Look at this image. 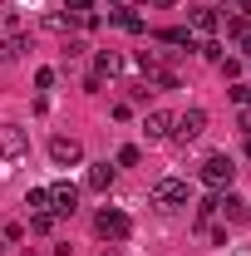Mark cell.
Wrapping results in <instances>:
<instances>
[{
    "label": "cell",
    "mask_w": 251,
    "mask_h": 256,
    "mask_svg": "<svg viewBox=\"0 0 251 256\" xmlns=\"http://www.w3.org/2000/svg\"><path fill=\"white\" fill-rule=\"evenodd\" d=\"M148 202H153L158 212H172V207H188L192 192H188V182H182V178H162V182H153Z\"/></svg>",
    "instance_id": "6da1fadb"
},
{
    "label": "cell",
    "mask_w": 251,
    "mask_h": 256,
    "mask_svg": "<svg viewBox=\"0 0 251 256\" xmlns=\"http://www.w3.org/2000/svg\"><path fill=\"white\" fill-rule=\"evenodd\" d=\"M25 158H30V133L5 124L0 128V162H25Z\"/></svg>",
    "instance_id": "7a4b0ae2"
},
{
    "label": "cell",
    "mask_w": 251,
    "mask_h": 256,
    "mask_svg": "<svg viewBox=\"0 0 251 256\" xmlns=\"http://www.w3.org/2000/svg\"><path fill=\"white\" fill-rule=\"evenodd\" d=\"M232 178H236V162L226 158V153H212V158H202V182L207 188H232Z\"/></svg>",
    "instance_id": "3957f363"
},
{
    "label": "cell",
    "mask_w": 251,
    "mask_h": 256,
    "mask_svg": "<svg viewBox=\"0 0 251 256\" xmlns=\"http://www.w3.org/2000/svg\"><path fill=\"white\" fill-rule=\"evenodd\" d=\"M94 226H98V236H104V242H124L128 232H133V226H128V217L118 212V207H104V212L94 217Z\"/></svg>",
    "instance_id": "277c9868"
},
{
    "label": "cell",
    "mask_w": 251,
    "mask_h": 256,
    "mask_svg": "<svg viewBox=\"0 0 251 256\" xmlns=\"http://www.w3.org/2000/svg\"><path fill=\"white\" fill-rule=\"evenodd\" d=\"M202 128H207V108H188V114L172 118V138L178 143H192V138H202Z\"/></svg>",
    "instance_id": "5b68a950"
},
{
    "label": "cell",
    "mask_w": 251,
    "mask_h": 256,
    "mask_svg": "<svg viewBox=\"0 0 251 256\" xmlns=\"http://www.w3.org/2000/svg\"><path fill=\"white\" fill-rule=\"evenodd\" d=\"M50 158L60 162V168H74V162H84V143L79 138H50Z\"/></svg>",
    "instance_id": "8992f818"
},
{
    "label": "cell",
    "mask_w": 251,
    "mask_h": 256,
    "mask_svg": "<svg viewBox=\"0 0 251 256\" xmlns=\"http://www.w3.org/2000/svg\"><path fill=\"white\" fill-rule=\"evenodd\" d=\"M74 207H79V188L74 182H54L50 188V212L54 217H74Z\"/></svg>",
    "instance_id": "52a82bcc"
},
{
    "label": "cell",
    "mask_w": 251,
    "mask_h": 256,
    "mask_svg": "<svg viewBox=\"0 0 251 256\" xmlns=\"http://www.w3.org/2000/svg\"><path fill=\"white\" fill-rule=\"evenodd\" d=\"M217 212L226 217V222H251V202H242L236 192H226V197H217Z\"/></svg>",
    "instance_id": "ba28073f"
},
{
    "label": "cell",
    "mask_w": 251,
    "mask_h": 256,
    "mask_svg": "<svg viewBox=\"0 0 251 256\" xmlns=\"http://www.w3.org/2000/svg\"><path fill=\"white\" fill-rule=\"evenodd\" d=\"M143 133H148V138H172V114H168V108H153V114L143 118Z\"/></svg>",
    "instance_id": "9c48e42d"
},
{
    "label": "cell",
    "mask_w": 251,
    "mask_h": 256,
    "mask_svg": "<svg viewBox=\"0 0 251 256\" xmlns=\"http://www.w3.org/2000/svg\"><path fill=\"white\" fill-rule=\"evenodd\" d=\"M64 10H69V20H74V25H84V30H94V25H98L94 0H64Z\"/></svg>",
    "instance_id": "30bf717a"
},
{
    "label": "cell",
    "mask_w": 251,
    "mask_h": 256,
    "mask_svg": "<svg viewBox=\"0 0 251 256\" xmlns=\"http://www.w3.org/2000/svg\"><path fill=\"white\" fill-rule=\"evenodd\" d=\"M118 69H124V60H118L114 50H104V54H98V60H94V79H98V84H104V79H114Z\"/></svg>",
    "instance_id": "8fae6325"
},
{
    "label": "cell",
    "mask_w": 251,
    "mask_h": 256,
    "mask_svg": "<svg viewBox=\"0 0 251 256\" xmlns=\"http://www.w3.org/2000/svg\"><path fill=\"white\" fill-rule=\"evenodd\" d=\"M84 182H89V192H108V188H114V168H108V162H94Z\"/></svg>",
    "instance_id": "7c38bea8"
},
{
    "label": "cell",
    "mask_w": 251,
    "mask_h": 256,
    "mask_svg": "<svg viewBox=\"0 0 251 256\" xmlns=\"http://www.w3.org/2000/svg\"><path fill=\"white\" fill-rule=\"evenodd\" d=\"M192 30H197V34H212V30H217V10H207V5L192 10Z\"/></svg>",
    "instance_id": "4fadbf2b"
},
{
    "label": "cell",
    "mask_w": 251,
    "mask_h": 256,
    "mask_svg": "<svg viewBox=\"0 0 251 256\" xmlns=\"http://www.w3.org/2000/svg\"><path fill=\"white\" fill-rule=\"evenodd\" d=\"M20 54H25V40H20V34H10V40H0V64H15Z\"/></svg>",
    "instance_id": "5bb4252c"
},
{
    "label": "cell",
    "mask_w": 251,
    "mask_h": 256,
    "mask_svg": "<svg viewBox=\"0 0 251 256\" xmlns=\"http://www.w3.org/2000/svg\"><path fill=\"white\" fill-rule=\"evenodd\" d=\"M25 207H30V212H50V188H30Z\"/></svg>",
    "instance_id": "9a60e30c"
},
{
    "label": "cell",
    "mask_w": 251,
    "mask_h": 256,
    "mask_svg": "<svg viewBox=\"0 0 251 256\" xmlns=\"http://www.w3.org/2000/svg\"><path fill=\"white\" fill-rule=\"evenodd\" d=\"M114 20H118V25H124L128 34H143V15H133V10H118Z\"/></svg>",
    "instance_id": "2e32d148"
},
{
    "label": "cell",
    "mask_w": 251,
    "mask_h": 256,
    "mask_svg": "<svg viewBox=\"0 0 251 256\" xmlns=\"http://www.w3.org/2000/svg\"><path fill=\"white\" fill-rule=\"evenodd\" d=\"M212 217H217V197H202L197 202V226H207Z\"/></svg>",
    "instance_id": "e0dca14e"
},
{
    "label": "cell",
    "mask_w": 251,
    "mask_h": 256,
    "mask_svg": "<svg viewBox=\"0 0 251 256\" xmlns=\"http://www.w3.org/2000/svg\"><path fill=\"white\" fill-rule=\"evenodd\" d=\"M226 34H232V40H246V20H242V15H226Z\"/></svg>",
    "instance_id": "ac0fdd59"
},
{
    "label": "cell",
    "mask_w": 251,
    "mask_h": 256,
    "mask_svg": "<svg viewBox=\"0 0 251 256\" xmlns=\"http://www.w3.org/2000/svg\"><path fill=\"white\" fill-rule=\"evenodd\" d=\"M30 232H54V212H34V217H30Z\"/></svg>",
    "instance_id": "d6986e66"
},
{
    "label": "cell",
    "mask_w": 251,
    "mask_h": 256,
    "mask_svg": "<svg viewBox=\"0 0 251 256\" xmlns=\"http://www.w3.org/2000/svg\"><path fill=\"white\" fill-rule=\"evenodd\" d=\"M162 40H168V44H188V50H192V34L188 30H162Z\"/></svg>",
    "instance_id": "ffe728a7"
},
{
    "label": "cell",
    "mask_w": 251,
    "mask_h": 256,
    "mask_svg": "<svg viewBox=\"0 0 251 256\" xmlns=\"http://www.w3.org/2000/svg\"><path fill=\"white\" fill-rule=\"evenodd\" d=\"M133 162H138V148L124 143V148H118V168H133Z\"/></svg>",
    "instance_id": "44dd1931"
},
{
    "label": "cell",
    "mask_w": 251,
    "mask_h": 256,
    "mask_svg": "<svg viewBox=\"0 0 251 256\" xmlns=\"http://www.w3.org/2000/svg\"><path fill=\"white\" fill-rule=\"evenodd\" d=\"M232 98H236L242 108H251V84H236V89H232Z\"/></svg>",
    "instance_id": "7402d4cb"
},
{
    "label": "cell",
    "mask_w": 251,
    "mask_h": 256,
    "mask_svg": "<svg viewBox=\"0 0 251 256\" xmlns=\"http://www.w3.org/2000/svg\"><path fill=\"white\" fill-rule=\"evenodd\" d=\"M34 89H54V69H40L34 74Z\"/></svg>",
    "instance_id": "603a6c76"
},
{
    "label": "cell",
    "mask_w": 251,
    "mask_h": 256,
    "mask_svg": "<svg viewBox=\"0 0 251 256\" xmlns=\"http://www.w3.org/2000/svg\"><path fill=\"white\" fill-rule=\"evenodd\" d=\"M242 133L251 138V108H242Z\"/></svg>",
    "instance_id": "cb8c5ba5"
},
{
    "label": "cell",
    "mask_w": 251,
    "mask_h": 256,
    "mask_svg": "<svg viewBox=\"0 0 251 256\" xmlns=\"http://www.w3.org/2000/svg\"><path fill=\"white\" fill-rule=\"evenodd\" d=\"M226 5H232V10H251V0H226Z\"/></svg>",
    "instance_id": "d4e9b609"
},
{
    "label": "cell",
    "mask_w": 251,
    "mask_h": 256,
    "mask_svg": "<svg viewBox=\"0 0 251 256\" xmlns=\"http://www.w3.org/2000/svg\"><path fill=\"white\" fill-rule=\"evenodd\" d=\"M98 256H118V246H104V252H98Z\"/></svg>",
    "instance_id": "484cf974"
},
{
    "label": "cell",
    "mask_w": 251,
    "mask_h": 256,
    "mask_svg": "<svg viewBox=\"0 0 251 256\" xmlns=\"http://www.w3.org/2000/svg\"><path fill=\"white\" fill-rule=\"evenodd\" d=\"M242 50H246V60H251V34H246V40H242Z\"/></svg>",
    "instance_id": "4316f807"
},
{
    "label": "cell",
    "mask_w": 251,
    "mask_h": 256,
    "mask_svg": "<svg viewBox=\"0 0 251 256\" xmlns=\"http://www.w3.org/2000/svg\"><path fill=\"white\" fill-rule=\"evenodd\" d=\"M143 5H172V0H143Z\"/></svg>",
    "instance_id": "83f0119b"
},
{
    "label": "cell",
    "mask_w": 251,
    "mask_h": 256,
    "mask_svg": "<svg viewBox=\"0 0 251 256\" xmlns=\"http://www.w3.org/2000/svg\"><path fill=\"white\" fill-rule=\"evenodd\" d=\"M246 158H251V138H246Z\"/></svg>",
    "instance_id": "f1b7e54d"
}]
</instances>
